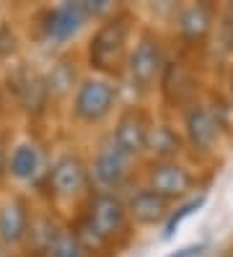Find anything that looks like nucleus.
<instances>
[{"instance_id": "1", "label": "nucleus", "mask_w": 233, "mask_h": 257, "mask_svg": "<svg viewBox=\"0 0 233 257\" xmlns=\"http://www.w3.org/2000/svg\"><path fill=\"white\" fill-rule=\"evenodd\" d=\"M117 8L109 0H65V3L37 6L26 19V39L47 55H57L78 47V42L101 19Z\"/></svg>"}, {"instance_id": "2", "label": "nucleus", "mask_w": 233, "mask_h": 257, "mask_svg": "<svg viewBox=\"0 0 233 257\" xmlns=\"http://www.w3.org/2000/svg\"><path fill=\"white\" fill-rule=\"evenodd\" d=\"M140 24H143V16L132 6H117L106 19H101L78 47L86 73L104 75V78L122 83L127 55L132 50Z\"/></svg>"}, {"instance_id": "3", "label": "nucleus", "mask_w": 233, "mask_h": 257, "mask_svg": "<svg viewBox=\"0 0 233 257\" xmlns=\"http://www.w3.org/2000/svg\"><path fill=\"white\" fill-rule=\"evenodd\" d=\"M93 192L91 177H88V156L86 148L78 143L52 146L50 166H47L44 185L37 195V200L47 205L60 218L70 221L81 205Z\"/></svg>"}, {"instance_id": "4", "label": "nucleus", "mask_w": 233, "mask_h": 257, "mask_svg": "<svg viewBox=\"0 0 233 257\" xmlns=\"http://www.w3.org/2000/svg\"><path fill=\"white\" fill-rule=\"evenodd\" d=\"M174 44H171L166 29L155 21L140 24L132 50L127 55V65L122 75V88L124 99L132 101H148L155 104V91H158V81L163 75V68L168 63Z\"/></svg>"}, {"instance_id": "5", "label": "nucleus", "mask_w": 233, "mask_h": 257, "mask_svg": "<svg viewBox=\"0 0 233 257\" xmlns=\"http://www.w3.org/2000/svg\"><path fill=\"white\" fill-rule=\"evenodd\" d=\"M122 104H124L122 83L104 78V75L86 73L81 83H78V88L73 91L70 101L65 104L62 114H65L70 127L88 133L93 138V135L104 133L112 125V119L119 112Z\"/></svg>"}, {"instance_id": "6", "label": "nucleus", "mask_w": 233, "mask_h": 257, "mask_svg": "<svg viewBox=\"0 0 233 257\" xmlns=\"http://www.w3.org/2000/svg\"><path fill=\"white\" fill-rule=\"evenodd\" d=\"M0 88L8 101V109L26 119V125L37 127L42 119L52 114V101L44 86V70L37 60L21 57L8 70L0 73Z\"/></svg>"}, {"instance_id": "7", "label": "nucleus", "mask_w": 233, "mask_h": 257, "mask_svg": "<svg viewBox=\"0 0 233 257\" xmlns=\"http://www.w3.org/2000/svg\"><path fill=\"white\" fill-rule=\"evenodd\" d=\"M202 63H205V57L184 55L179 50L171 52L158 81V91H155V109L176 117L181 109L205 96L210 81L205 78Z\"/></svg>"}, {"instance_id": "8", "label": "nucleus", "mask_w": 233, "mask_h": 257, "mask_svg": "<svg viewBox=\"0 0 233 257\" xmlns=\"http://www.w3.org/2000/svg\"><path fill=\"white\" fill-rule=\"evenodd\" d=\"M50 154H52V146L37 127L26 125L24 130H16V138L8 154V166H6L8 190H19L37 198L47 177Z\"/></svg>"}, {"instance_id": "9", "label": "nucleus", "mask_w": 233, "mask_h": 257, "mask_svg": "<svg viewBox=\"0 0 233 257\" xmlns=\"http://www.w3.org/2000/svg\"><path fill=\"white\" fill-rule=\"evenodd\" d=\"M217 19H220V6L215 3H176L171 6L166 24L161 26L166 29L174 50L205 57L210 52Z\"/></svg>"}, {"instance_id": "10", "label": "nucleus", "mask_w": 233, "mask_h": 257, "mask_svg": "<svg viewBox=\"0 0 233 257\" xmlns=\"http://www.w3.org/2000/svg\"><path fill=\"white\" fill-rule=\"evenodd\" d=\"M176 122H179L181 138L186 146V159L194 166H199V169L212 172L228 141H225L220 125H217L212 109L207 107V101L199 99L189 104L186 109L176 114Z\"/></svg>"}, {"instance_id": "11", "label": "nucleus", "mask_w": 233, "mask_h": 257, "mask_svg": "<svg viewBox=\"0 0 233 257\" xmlns=\"http://www.w3.org/2000/svg\"><path fill=\"white\" fill-rule=\"evenodd\" d=\"M86 156H88L91 187L99 190V192L124 195L140 179V161L124 156L122 151L109 141L106 130L91 138V146L86 148Z\"/></svg>"}, {"instance_id": "12", "label": "nucleus", "mask_w": 233, "mask_h": 257, "mask_svg": "<svg viewBox=\"0 0 233 257\" xmlns=\"http://www.w3.org/2000/svg\"><path fill=\"white\" fill-rule=\"evenodd\" d=\"M207 169H199L189 159H171V161H150L140 164V182L158 192L171 203H184L199 195L207 182Z\"/></svg>"}, {"instance_id": "13", "label": "nucleus", "mask_w": 233, "mask_h": 257, "mask_svg": "<svg viewBox=\"0 0 233 257\" xmlns=\"http://www.w3.org/2000/svg\"><path fill=\"white\" fill-rule=\"evenodd\" d=\"M153 119H155V104L124 99V104L112 119V125L106 127V135L124 156L143 164Z\"/></svg>"}, {"instance_id": "14", "label": "nucleus", "mask_w": 233, "mask_h": 257, "mask_svg": "<svg viewBox=\"0 0 233 257\" xmlns=\"http://www.w3.org/2000/svg\"><path fill=\"white\" fill-rule=\"evenodd\" d=\"M37 210V198L19 190L0 192V252L19 257Z\"/></svg>"}, {"instance_id": "15", "label": "nucleus", "mask_w": 233, "mask_h": 257, "mask_svg": "<svg viewBox=\"0 0 233 257\" xmlns=\"http://www.w3.org/2000/svg\"><path fill=\"white\" fill-rule=\"evenodd\" d=\"M42 70H44L47 94H50V101H52V112H62L65 104L70 101L73 91L78 88V83H81V78L86 75L81 50L73 47V50L52 55L47 60V65H42Z\"/></svg>"}, {"instance_id": "16", "label": "nucleus", "mask_w": 233, "mask_h": 257, "mask_svg": "<svg viewBox=\"0 0 233 257\" xmlns=\"http://www.w3.org/2000/svg\"><path fill=\"white\" fill-rule=\"evenodd\" d=\"M124 208H127V218L132 223L135 231H153V229H163L174 203L161 198L158 192H153L143 182H137L124 192Z\"/></svg>"}, {"instance_id": "17", "label": "nucleus", "mask_w": 233, "mask_h": 257, "mask_svg": "<svg viewBox=\"0 0 233 257\" xmlns=\"http://www.w3.org/2000/svg\"><path fill=\"white\" fill-rule=\"evenodd\" d=\"M145 159H150V161L186 159V146H184L181 130H179V122H176L174 114L155 109V119L150 125V135H148Z\"/></svg>"}, {"instance_id": "18", "label": "nucleus", "mask_w": 233, "mask_h": 257, "mask_svg": "<svg viewBox=\"0 0 233 257\" xmlns=\"http://www.w3.org/2000/svg\"><path fill=\"white\" fill-rule=\"evenodd\" d=\"M24 44H26L24 29L8 16L0 19V73L24 57Z\"/></svg>"}, {"instance_id": "19", "label": "nucleus", "mask_w": 233, "mask_h": 257, "mask_svg": "<svg viewBox=\"0 0 233 257\" xmlns=\"http://www.w3.org/2000/svg\"><path fill=\"white\" fill-rule=\"evenodd\" d=\"M42 257H91V254L83 249V244L75 239V234L70 231V226L65 223L57 231V236L52 239V244L44 249Z\"/></svg>"}, {"instance_id": "20", "label": "nucleus", "mask_w": 233, "mask_h": 257, "mask_svg": "<svg viewBox=\"0 0 233 257\" xmlns=\"http://www.w3.org/2000/svg\"><path fill=\"white\" fill-rule=\"evenodd\" d=\"M205 203V192H199V195H194V198H189V200H184V203H176L174 205V210H171V216H168V221H166V226H163V236H171L179 226H181V221L186 218V216H192L194 210Z\"/></svg>"}, {"instance_id": "21", "label": "nucleus", "mask_w": 233, "mask_h": 257, "mask_svg": "<svg viewBox=\"0 0 233 257\" xmlns=\"http://www.w3.org/2000/svg\"><path fill=\"white\" fill-rule=\"evenodd\" d=\"M16 138V125L11 122V117L6 122H0V192L8 190V179H6V166H8V154H11V143Z\"/></svg>"}, {"instance_id": "22", "label": "nucleus", "mask_w": 233, "mask_h": 257, "mask_svg": "<svg viewBox=\"0 0 233 257\" xmlns=\"http://www.w3.org/2000/svg\"><path fill=\"white\" fill-rule=\"evenodd\" d=\"M217 88L225 94V99L233 104V60H228L225 68H223V81L217 83Z\"/></svg>"}, {"instance_id": "23", "label": "nucleus", "mask_w": 233, "mask_h": 257, "mask_svg": "<svg viewBox=\"0 0 233 257\" xmlns=\"http://www.w3.org/2000/svg\"><path fill=\"white\" fill-rule=\"evenodd\" d=\"M202 249H205V244H189V247H184V249H179V252H174V254H168V257H197Z\"/></svg>"}, {"instance_id": "24", "label": "nucleus", "mask_w": 233, "mask_h": 257, "mask_svg": "<svg viewBox=\"0 0 233 257\" xmlns=\"http://www.w3.org/2000/svg\"><path fill=\"white\" fill-rule=\"evenodd\" d=\"M8 119V101L3 96V88H0V122H6Z\"/></svg>"}, {"instance_id": "25", "label": "nucleus", "mask_w": 233, "mask_h": 257, "mask_svg": "<svg viewBox=\"0 0 233 257\" xmlns=\"http://www.w3.org/2000/svg\"><path fill=\"white\" fill-rule=\"evenodd\" d=\"M220 13H223L225 19H230V21H233V3H225V6H220Z\"/></svg>"}, {"instance_id": "26", "label": "nucleus", "mask_w": 233, "mask_h": 257, "mask_svg": "<svg viewBox=\"0 0 233 257\" xmlns=\"http://www.w3.org/2000/svg\"><path fill=\"white\" fill-rule=\"evenodd\" d=\"M0 257H11V254H6V252H0Z\"/></svg>"}]
</instances>
